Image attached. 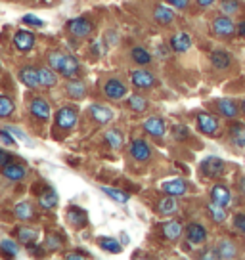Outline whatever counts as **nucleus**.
Returning a JSON list of instances; mask_svg holds the SVG:
<instances>
[{
    "label": "nucleus",
    "mask_w": 245,
    "mask_h": 260,
    "mask_svg": "<svg viewBox=\"0 0 245 260\" xmlns=\"http://www.w3.org/2000/svg\"><path fill=\"white\" fill-rule=\"evenodd\" d=\"M199 169H201L203 176H207V178H221L222 174H224L226 165H224V161H222V159H219V157L209 155V157H205L203 161H201Z\"/></svg>",
    "instance_id": "nucleus-1"
},
{
    "label": "nucleus",
    "mask_w": 245,
    "mask_h": 260,
    "mask_svg": "<svg viewBox=\"0 0 245 260\" xmlns=\"http://www.w3.org/2000/svg\"><path fill=\"white\" fill-rule=\"evenodd\" d=\"M212 32L217 35V37H221V39H232L234 35L237 32L236 25L234 21L230 19V16H219L212 19Z\"/></svg>",
    "instance_id": "nucleus-2"
},
{
    "label": "nucleus",
    "mask_w": 245,
    "mask_h": 260,
    "mask_svg": "<svg viewBox=\"0 0 245 260\" xmlns=\"http://www.w3.org/2000/svg\"><path fill=\"white\" fill-rule=\"evenodd\" d=\"M77 119H79V113H77V109H75V107L66 106V107H62V109H57L56 124L59 126V128H64V130L73 128Z\"/></svg>",
    "instance_id": "nucleus-3"
},
{
    "label": "nucleus",
    "mask_w": 245,
    "mask_h": 260,
    "mask_svg": "<svg viewBox=\"0 0 245 260\" xmlns=\"http://www.w3.org/2000/svg\"><path fill=\"white\" fill-rule=\"evenodd\" d=\"M197 128L199 132H203L207 136H217L219 134V128H221V124L219 121L209 113H197Z\"/></svg>",
    "instance_id": "nucleus-4"
},
{
    "label": "nucleus",
    "mask_w": 245,
    "mask_h": 260,
    "mask_svg": "<svg viewBox=\"0 0 245 260\" xmlns=\"http://www.w3.org/2000/svg\"><path fill=\"white\" fill-rule=\"evenodd\" d=\"M79 69H81L79 59H77L75 56H67V54H64V57H62V61H59L56 71L62 75V77H66V79H73L75 75L79 73Z\"/></svg>",
    "instance_id": "nucleus-5"
},
{
    "label": "nucleus",
    "mask_w": 245,
    "mask_h": 260,
    "mask_svg": "<svg viewBox=\"0 0 245 260\" xmlns=\"http://www.w3.org/2000/svg\"><path fill=\"white\" fill-rule=\"evenodd\" d=\"M186 239L190 245H203L207 241V230L199 222H192L186 226Z\"/></svg>",
    "instance_id": "nucleus-6"
},
{
    "label": "nucleus",
    "mask_w": 245,
    "mask_h": 260,
    "mask_svg": "<svg viewBox=\"0 0 245 260\" xmlns=\"http://www.w3.org/2000/svg\"><path fill=\"white\" fill-rule=\"evenodd\" d=\"M67 29H69V32H71L73 37L84 39V37H88L90 32H92L94 25L90 23L88 19H84V17H77V19H71V21L67 23Z\"/></svg>",
    "instance_id": "nucleus-7"
},
{
    "label": "nucleus",
    "mask_w": 245,
    "mask_h": 260,
    "mask_svg": "<svg viewBox=\"0 0 245 260\" xmlns=\"http://www.w3.org/2000/svg\"><path fill=\"white\" fill-rule=\"evenodd\" d=\"M131 81L136 88H151L157 82L156 77L149 73V71H146V69H136V71H132Z\"/></svg>",
    "instance_id": "nucleus-8"
},
{
    "label": "nucleus",
    "mask_w": 245,
    "mask_h": 260,
    "mask_svg": "<svg viewBox=\"0 0 245 260\" xmlns=\"http://www.w3.org/2000/svg\"><path fill=\"white\" fill-rule=\"evenodd\" d=\"M2 176L12 180V182H21L27 176V169L19 162H8L2 167Z\"/></svg>",
    "instance_id": "nucleus-9"
},
{
    "label": "nucleus",
    "mask_w": 245,
    "mask_h": 260,
    "mask_svg": "<svg viewBox=\"0 0 245 260\" xmlns=\"http://www.w3.org/2000/svg\"><path fill=\"white\" fill-rule=\"evenodd\" d=\"M88 113H90V117L96 122H100V124H107V122L113 119V111H111L109 107L102 106V104H92V106L88 107Z\"/></svg>",
    "instance_id": "nucleus-10"
},
{
    "label": "nucleus",
    "mask_w": 245,
    "mask_h": 260,
    "mask_svg": "<svg viewBox=\"0 0 245 260\" xmlns=\"http://www.w3.org/2000/svg\"><path fill=\"white\" fill-rule=\"evenodd\" d=\"M211 63L215 69H219V71H224V69H228L230 65H232V56L228 54V50L224 48H217L211 52Z\"/></svg>",
    "instance_id": "nucleus-11"
},
{
    "label": "nucleus",
    "mask_w": 245,
    "mask_h": 260,
    "mask_svg": "<svg viewBox=\"0 0 245 260\" xmlns=\"http://www.w3.org/2000/svg\"><path fill=\"white\" fill-rule=\"evenodd\" d=\"M131 155L132 159H136L140 162H146L151 157V147L147 146V142H144V140H134L131 144Z\"/></svg>",
    "instance_id": "nucleus-12"
},
{
    "label": "nucleus",
    "mask_w": 245,
    "mask_h": 260,
    "mask_svg": "<svg viewBox=\"0 0 245 260\" xmlns=\"http://www.w3.org/2000/svg\"><path fill=\"white\" fill-rule=\"evenodd\" d=\"M161 189H163L167 195H174V197H180V195L188 193V184L182 178L176 180H169V182H163L161 184Z\"/></svg>",
    "instance_id": "nucleus-13"
},
{
    "label": "nucleus",
    "mask_w": 245,
    "mask_h": 260,
    "mask_svg": "<svg viewBox=\"0 0 245 260\" xmlns=\"http://www.w3.org/2000/svg\"><path fill=\"white\" fill-rule=\"evenodd\" d=\"M217 107H219V113L222 117H226V119H236L237 115H239V106L234 100H230V98H221L217 102Z\"/></svg>",
    "instance_id": "nucleus-14"
},
{
    "label": "nucleus",
    "mask_w": 245,
    "mask_h": 260,
    "mask_svg": "<svg viewBox=\"0 0 245 260\" xmlns=\"http://www.w3.org/2000/svg\"><path fill=\"white\" fill-rule=\"evenodd\" d=\"M228 134H230V140H232L234 146L245 147V122H239V121L230 122Z\"/></svg>",
    "instance_id": "nucleus-15"
},
{
    "label": "nucleus",
    "mask_w": 245,
    "mask_h": 260,
    "mask_svg": "<svg viewBox=\"0 0 245 260\" xmlns=\"http://www.w3.org/2000/svg\"><path fill=\"white\" fill-rule=\"evenodd\" d=\"M104 92H106V96L111 98V100H121V98L127 96V86H125L121 81H117V79H109V81L104 84Z\"/></svg>",
    "instance_id": "nucleus-16"
},
{
    "label": "nucleus",
    "mask_w": 245,
    "mask_h": 260,
    "mask_svg": "<svg viewBox=\"0 0 245 260\" xmlns=\"http://www.w3.org/2000/svg\"><path fill=\"white\" fill-rule=\"evenodd\" d=\"M31 113H33V117H37L39 121H48L52 111H50V106L46 100L35 98L33 102H31Z\"/></svg>",
    "instance_id": "nucleus-17"
},
{
    "label": "nucleus",
    "mask_w": 245,
    "mask_h": 260,
    "mask_svg": "<svg viewBox=\"0 0 245 260\" xmlns=\"http://www.w3.org/2000/svg\"><path fill=\"white\" fill-rule=\"evenodd\" d=\"M171 48L178 54H184L192 48V37L188 32H176L171 37Z\"/></svg>",
    "instance_id": "nucleus-18"
},
{
    "label": "nucleus",
    "mask_w": 245,
    "mask_h": 260,
    "mask_svg": "<svg viewBox=\"0 0 245 260\" xmlns=\"http://www.w3.org/2000/svg\"><path fill=\"white\" fill-rule=\"evenodd\" d=\"M144 130H146L149 136H154V138H161V136H165V132H167V126H165L163 119H159V117H149V119L144 122Z\"/></svg>",
    "instance_id": "nucleus-19"
},
{
    "label": "nucleus",
    "mask_w": 245,
    "mask_h": 260,
    "mask_svg": "<svg viewBox=\"0 0 245 260\" xmlns=\"http://www.w3.org/2000/svg\"><path fill=\"white\" fill-rule=\"evenodd\" d=\"M230 199H232V195H230V189L224 184H215L211 187V201L219 205H224V207H228L230 205Z\"/></svg>",
    "instance_id": "nucleus-20"
},
{
    "label": "nucleus",
    "mask_w": 245,
    "mask_h": 260,
    "mask_svg": "<svg viewBox=\"0 0 245 260\" xmlns=\"http://www.w3.org/2000/svg\"><path fill=\"white\" fill-rule=\"evenodd\" d=\"M14 44H16L17 50L27 52V50H31L35 46V35L29 31H17L14 35Z\"/></svg>",
    "instance_id": "nucleus-21"
},
{
    "label": "nucleus",
    "mask_w": 245,
    "mask_h": 260,
    "mask_svg": "<svg viewBox=\"0 0 245 260\" xmlns=\"http://www.w3.org/2000/svg\"><path fill=\"white\" fill-rule=\"evenodd\" d=\"M19 81L23 82L25 86H29V88H37V86H41L39 69H33V67H23V69L19 71Z\"/></svg>",
    "instance_id": "nucleus-22"
},
{
    "label": "nucleus",
    "mask_w": 245,
    "mask_h": 260,
    "mask_svg": "<svg viewBox=\"0 0 245 260\" xmlns=\"http://www.w3.org/2000/svg\"><path fill=\"white\" fill-rule=\"evenodd\" d=\"M217 254L219 258H236L237 256V245L230 239H221L219 245H217Z\"/></svg>",
    "instance_id": "nucleus-23"
},
{
    "label": "nucleus",
    "mask_w": 245,
    "mask_h": 260,
    "mask_svg": "<svg viewBox=\"0 0 245 260\" xmlns=\"http://www.w3.org/2000/svg\"><path fill=\"white\" fill-rule=\"evenodd\" d=\"M157 211L161 212L163 216H171L174 212H178V201H176V197H174V195H167L165 199L159 201Z\"/></svg>",
    "instance_id": "nucleus-24"
},
{
    "label": "nucleus",
    "mask_w": 245,
    "mask_h": 260,
    "mask_svg": "<svg viewBox=\"0 0 245 260\" xmlns=\"http://www.w3.org/2000/svg\"><path fill=\"white\" fill-rule=\"evenodd\" d=\"M163 236L169 239V241H176L180 236H182V224L176 222V220H169L163 224Z\"/></svg>",
    "instance_id": "nucleus-25"
},
{
    "label": "nucleus",
    "mask_w": 245,
    "mask_h": 260,
    "mask_svg": "<svg viewBox=\"0 0 245 260\" xmlns=\"http://www.w3.org/2000/svg\"><path fill=\"white\" fill-rule=\"evenodd\" d=\"M66 92L71 100H82V98L86 96V86H84V82H81V81H71V82H67Z\"/></svg>",
    "instance_id": "nucleus-26"
},
{
    "label": "nucleus",
    "mask_w": 245,
    "mask_h": 260,
    "mask_svg": "<svg viewBox=\"0 0 245 260\" xmlns=\"http://www.w3.org/2000/svg\"><path fill=\"white\" fill-rule=\"evenodd\" d=\"M67 220H69L71 226L84 228L86 222H88V216H86V212L81 211V209H69V211H67Z\"/></svg>",
    "instance_id": "nucleus-27"
},
{
    "label": "nucleus",
    "mask_w": 245,
    "mask_h": 260,
    "mask_svg": "<svg viewBox=\"0 0 245 260\" xmlns=\"http://www.w3.org/2000/svg\"><path fill=\"white\" fill-rule=\"evenodd\" d=\"M154 17L159 25H171L174 21V12L167 6H157L156 12H154Z\"/></svg>",
    "instance_id": "nucleus-28"
},
{
    "label": "nucleus",
    "mask_w": 245,
    "mask_h": 260,
    "mask_svg": "<svg viewBox=\"0 0 245 260\" xmlns=\"http://www.w3.org/2000/svg\"><path fill=\"white\" fill-rule=\"evenodd\" d=\"M16 236H17V239H19V241H21L23 245H27V247L35 245L37 237H39L35 230H31V228H25V226L17 228V230H16Z\"/></svg>",
    "instance_id": "nucleus-29"
},
{
    "label": "nucleus",
    "mask_w": 245,
    "mask_h": 260,
    "mask_svg": "<svg viewBox=\"0 0 245 260\" xmlns=\"http://www.w3.org/2000/svg\"><path fill=\"white\" fill-rule=\"evenodd\" d=\"M39 79H41V86H46V88H52V86L57 84L56 73L50 67H41L39 69Z\"/></svg>",
    "instance_id": "nucleus-30"
},
{
    "label": "nucleus",
    "mask_w": 245,
    "mask_h": 260,
    "mask_svg": "<svg viewBox=\"0 0 245 260\" xmlns=\"http://www.w3.org/2000/svg\"><path fill=\"white\" fill-rule=\"evenodd\" d=\"M106 142L113 147V149H121L122 144H125V134H122L121 130H117V128L107 130V132H106Z\"/></svg>",
    "instance_id": "nucleus-31"
},
{
    "label": "nucleus",
    "mask_w": 245,
    "mask_h": 260,
    "mask_svg": "<svg viewBox=\"0 0 245 260\" xmlns=\"http://www.w3.org/2000/svg\"><path fill=\"white\" fill-rule=\"evenodd\" d=\"M104 193L107 195V197H111L113 201H117V203H127L129 199H131V195L127 193V191H122V189H117V187H107V186H102L100 187Z\"/></svg>",
    "instance_id": "nucleus-32"
},
{
    "label": "nucleus",
    "mask_w": 245,
    "mask_h": 260,
    "mask_svg": "<svg viewBox=\"0 0 245 260\" xmlns=\"http://www.w3.org/2000/svg\"><path fill=\"white\" fill-rule=\"evenodd\" d=\"M207 211H209V214H211V218L215 220V222H219V224L226 222V211H224V205H219V203H215V201H211V203L207 205Z\"/></svg>",
    "instance_id": "nucleus-33"
},
{
    "label": "nucleus",
    "mask_w": 245,
    "mask_h": 260,
    "mask_svg": "<svg viewBox=\"0 0 245 260\" xmlns=\"http://www.w3.org/2000/svg\"><path fill=\"white\" fill-rule=\"evenodd\" d=\"M39 205H41L42 209H54L57 205V193L54 189H46V191L39 197Z\"/></svg>",
    "instance_id": "nucleus-34"
},
{
    "label": "nucleus",
    "mask_w": 245,
    "mask_h": 260,
    "mask_svg": "<svg viewBox=\"0 0 245 260\" xmlns=\"http://www.w3.org/2000/svg\"><path fill=\"white\" fill-rule=\"evenodd\" d=\"M14 109H16V104H14V100L8 96H4V94H0V119H6L10 115L14 113Z\"/></svg>",
    "instance_id": "nucleus-35"
},
{
    "label": "nucleus",
    "mask_w": 245,
    "mask_h": 260,
    "mask_svg": "<svg viewBox=\"0 0 245 260\" xmlns=\"http://www.w3.org/2000/svg\"><path fill=\"white\" fill-rule=\"evenodd\" d=\"M14 212H16L17 220H31L35 216L33 205H31V203H19Z\"/></svg>",
    "instance_id": "nucleus-36"
},
{
    "label": "nucleus",
    "mask_w": 245,
    "mask_h": 260,
    "mask_svg": "<svg viewBox=\"0 0 245 260\" xmlns=\"http://www.w3.org/2000/svg\"><path fill=\"white\" fill-rule=\"evenodd\" d=\"M129 107H131L132 111H136V113H144L147 109V102L146 98L138 96V94H134V96L129 98Z\"/></svg>",
    "instance_id": "nucleus-37"
},
{
    "label": "nucleus",
    "mask_w": 245,
    "mask_h": 260,
    "mask_svg": "<svg viewBox=\"0 0 245 260\" xmlns=\"http://www.w3.org/2000/svg\"><path fill=\"white\" fill-rule=\"evenodd\" d=\"M98 245L107 252H113V254L121 252V245H119V241H115V239H111V237H102V239L98 241Z\"/></svg>",
    "instance_id": "nucleus-38"
},
{
    "label": "nucleus",
    "mask_w": 245,
    "mask_h": 260,
    "mask_svg": "<svg viewBox=\"0 0 245 260\" xmlns=\"http://www.w3.org/2000/svg\"><path fill=\"white\" fill-rule=\"evenodd\" d=\"M132 59L138 65H147L151 61V54L144 48H132Z\"/></svg>",
    "instance_id": "nucleus-39"
},
{
    "label": "nucleus",
    "mask_w": 245,
    "mask_h": 260,
    "mask_svg": "<svg viewBox=\"0 0 245 260\" xmlns=\"http://www.w3.org/2000/svg\"><path fill=\"white\" fill-rule=\"evenodd\" d=\"M221 10L226 16H234L239 10V2L237 0H221Z\"/></svg>",
    "instance_id": "nucleus-40"
},
{
    "label": "nucleus",
    "mask_w": 245,
    "mask_h": 260,
    "mask_svg": "<svg viewBox=\"0 0 245 260\" xmlns=\"http://www.w3.org/2000/svg\"><path fill=\"white\" fill-rule=\"evenodd\" d=\"M0 251H4L8 256H17L19 247H17L14 241H10V239H2V241H0Z\"/></svg>",
    "instance_id": "nucleus-41"
},
{
    "label": "nucleus",
    "mask_w": 245,
    "mask_h": 260,
    "mask_svg": "<svg viewBox=\"0 0 245 260\" xmlns=\"http://www.w3.org/2000/svg\"><path fill=\"white\" fill-rule=\"evenodd\" d=\"M4 128L8 130V132L12 134V136H14V138L21 140V142H23V144H27V146H31V144H33V142H31V138H29L25 132H21L19 128H16V126H4Z\"/></svg>",
    "instance_id": "nucleus-42"
},
{
    "label": "nucleus",
    "mask_w": 245,
    "mask_h": 260,
    "mask_svg": "<svg viewBox=\"0 0 245 260\" xmlns=\"http://www.w3.org/2000/svg\"><path fill=\"white\" fill-rule=\"evenodd\" d=\"M172 136L176 140H186L190 136V130L182 124H176V126H172Z\"/></svg>",
    "instance_id": "nucleus-43"
},
{
    "label": "nucleus",
    "mask_w": 245,
    "mask_h": 260,
    "mask_svg": "<svg viewBox=\"0 0 245 260\" xmlns=\"http://www.w3.org/2000/svg\"><path fill=\"white\" fill-rule=\"evenodd\" d=\"M0 140H2L6 146H16V144H17V140L14 138V136H12L6 128H0Z\"/></svg>",
    "instance_id": "nucleus-44"
},
{
    "label": "nucleus",
    "mask_w": 245,
    "mask_h": 260,
    "mask_svg": "<svg viewBox=\"0 0 245 260\" xmlns=\"http://www.w3.org/2000/svg\"><path fill=\"white\" fill-rule=\"evenodd\" d=\"M23 23L27 25H33V27H42L44 25V21L42 19H39L37 16H31V14H27V16H23V19H21Z\"/></svg>",
    "instance_id": "nucleus-45"
},
{
    "label": "nucleus",
    "mask_w": 245,
    "mask_h": 260,
    "mask_svg": "<svg viewBox=\"0 0 245 260\" xmlns=\"http://www.w3.org/2000/svg\"><path fill=\"white\" fill-rule=\"evenodd\" d=\"M62 57H64V54L62 52H52L48 57V63L52 69H57V65H59V61H62Z\"/></svg>",
    "instance_id": "nucleus-46"
},
{
    "label": "nucleus",
    "mask_w": 245,
    "mask_h": 260,
    "mask_svg": "<svg viewBox=\"0 0 245 260\" xmlns=\"http://www.w3.org/2000/svg\"><path fill=\"white\" fill-rule=\"evenodd\" d=\"M234 228L245 234V214H234Z\"/></svg>",
    "instance_id": "nucleus-47"
},
{
    "label": "nucleus",
    "mask_w": 245,
    "mask_h": 260,
    "mask_svg": "<svg viewBox=\"0 0 245 260\" xmlns=\"http://www.w3.org/2000/svg\"><path fill=\"white\" fill-rule=\"evenodd\" d=\"M171 6H174L176 10H186L190 4V0H167Z\"/></svg>",
    "instance_id": "nucleus-48"
},
{
    "label": "nucleus",
    "mask_w": 245,
    "mask_h": 260,
    "mask_svg": "<svg viewBox=\"0 0 245 260\" xmlns=\"http://www.w3.org/2000/svg\"><path fill=\"white\" fill-rule=\"evenodd\" d=\"M12 159H14V155L8 153V151H4V149H0V167H4V165L12 162Z\"/></svg>",
    "instance_id": "nucleus-49"
},
{
    "label": "nucleus",
    "mask_w": 245,
    "mask_h": 260,
    "mask_svg": "<svg viewBox=\"0 0 245 260\" xmlns=\"http://www.w3.org/2000/svg\"><path fill=\"white\" fill-rule=\"evenodd\" d=\"M236 29H237V35H239L241 39H245V19H243V21H239V23L236 25Z\"/></svg>",
    "instance_id": "nucleus-50"
},
{
    "label": "nucleus",
    "mask_w": 245,
    "mask_h": 260,
    "mask_svg": "<svg viewBox=\"0 0 245 260\" xmlns=\"http://www.w3.org/2000/svg\"><path fill=\"white\" fill-rule=\"evenodd\" d=\"M66 258H77V260H82V258H86L84 254H81V252H69V254H66Z\"/></svg>",
    "instance_id": "nucleus-51"
},
{
    "label": "nucleus",
    "mask_w": 245,
    "mask_h": 260,
    "mask_svg": "<svg viewBox=\"0 0 245 260\" xmlns=\"http://www.w3.org/2000/svg\"><path fill=\"white\" fill-rule=\"evenodd\" d=\"M196 2L201 6V8H209V6H212V4H215V0H196Z\"/></svg>",
    "instance_id": "nucleus-52"
},
{
    "label": "nucleus",
    "mask_w": 245,
    "mask_h": 260,
    "mask_svg": "<svg viewBox=\"0 0 245 260\" xmlns=\"http://www.w3.org/2000/svg\"><path fill=\"white\" fill-rule=\"evenodd\" d=\"M48 241H50V249H57V247H59V241L54 239V237H50Z\"/></svg>",
    "instance_id": "nucleus-53"
},
{
    "label": "nucleus",
    "mask_w": 245,
    "mask_h": 260,
    "mask_svg": "<svg viewBox=\"0 0 245 260\" xmlns=\"http://www.w3.org/2000/svg\"><path fill=\"white\" fill-rule=\"evenodd\" d=\"M239 189H241V193L245 195V176L241 180H239Z\"/></svg>",
    "instance_id": "nucleus-54"
},
{
    "label": "nucleus",
    "mask_w": 245,
    "mask_h": 260,
    "mask_svg": "<svg viewBox=\"0 0 245 260\" xmlns=\"http://www.w3.org/2000/svg\"><path fill=\"white\" fill-rule=\"evenodd\" d=\"M165 50H167L165 46H159V57H165V56H167V52H165Z\"/></svg>",
    "instance_id": "nucleus-55"
},
{
    "label": "nucleus",
    "mask_w": 245,
    "mask_h": 260,
    "mask_svg": "<svg viewBox=\"0 0 245 260\" xmlns=\"http://www.w3.org/2000/svg\"><path fill=\"white\" fill-rule=\"evenodd\" d=\"M241 111H243V115H245V100H243V104H241Z\"/></svg>",
    "instance_id": "nucleus-56"
}]
</instances>
